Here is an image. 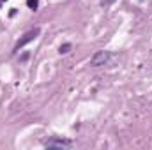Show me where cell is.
<instances>
[{
	"label": "cell",
	"instance_id": "5b68a950",
	"mask_svg": "<svg viewBox=\"0 0 152 150\" xmlns=\"http://www.w3.org/2000/svg\"><path fill=\"white\" fill-rule=\"evenodd\" d=\"M69 50H71V44H62V46L58 48L60 53H69Z\"/></svg>",
	"mask_w": 152,
	"mask_h": 150
},
{
	"label": "cell",
	"instance_id": "3957f363",
	"mask_svg": "<svg viewBox=\"0 0 152 150\" xmlns=\"http://www.w3.org/2000/svg\"><path fill=\"white\" fill-rule=\"evenodd\" d=\"M71 145V141H67V140H51V141H46V147H69Z\"/></svg>",
	"mask_w": 152,
	"mask_h": 150
},
{
	"label": "cell",
	"instance_id": "7a4b0ae2",
	"mask_svg": "<svg viewBox=\"0 0 152 150\" xmlns=\"http://www.w3.org/2000/svg\"><path fill=\"white\" fill-rule=\"evenodd\" d=\"M39 32H41V28H39V27L32 28V30H28V32H27V34H25L23 37H21L20 41H18V42H16V46H14V51H18V50H20V48H23L25 44L32 42V41H34V39H36V37L39 36Z\"/></svg>",
	"mask_w": 152,
	"mask_h": 150
},
{
	"label": "cell",
	"instance_id": "277c9868",
	"mask_svg": "<svg viewBox=\"0 0 152 150\" xmlns=\"http://www.w3.org/2000/svg\"><path fill=\"white\" fill-rule=\"evenodd\" d=\"M27 7L32 9V11H36L39 7V0H27Z\"/></svg>",
	"mask_w": 152,
	"mask_h": 150
},
{
	"label": "cell",
	"instance_id": "6da1fadb",
	"mask_svg": "<svg viewBox=\"0 0 152 150\" xmlns=\"http://www.w3.org/2000/svg\"><path fill=\"white\" fill-rule=\"evenodd\" d=\"M108 60H110V51L99 50V51H96V53L90 57V66H92V67H97V66H104Z\"/></svg>",
	"mask_w": 152,
	"mask_h": 150
},
{
	"label": "cell",
	"instance_id": "8992f818",
	"mask_svg": "<svg viewBox=\"0 0 152 150\" xmlns=\"http://www.w3.org/2000/svg\"><path fill=\"white\" fill-rule=\"evenodd\" d=\"M115 0H101V4L103 5H110V4H113Z\"/></svg>",
	"mask_w": 152,
	"mask_h": 150
},
{
	"label": "cell",
	"instance_id": "52a82bcc",
	"mask_svg": "<svg viewBox=\"0 0 152 150\" xmlns=\"http://www.w3.org/2000/svg\"><path fill=\"white\" fill-rule=\"evenodd\" d=\"M0 2H5V0H0Z\"/></svg>",
	"mask_w": 152,
	"mask_h": 150
}]
</instances>
